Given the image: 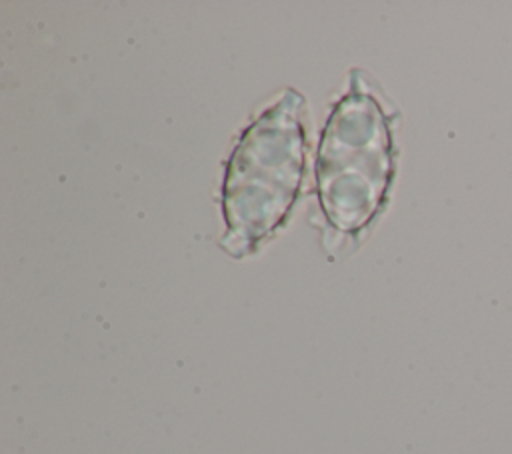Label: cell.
Returning a JSON list of instances; mask_svg holds the SVG:
<instances>
[{
    "label": "cell",
    "instance_id": "6da1fadb",
    "mask_svg": "<svg viewBox=\"0 0 512 454\" xmlns=\"http://www.w3.org/2000/svg\"><path fill=\"white\" fill-rule=\"evenodd\" d=\"M296 94L268 110L244 134L226 176L224 212L230 252H250L284 220L304 166V130Z\"/></svg>",
    "mask_w": 512,
    "mask_h": 454
},
{
    "label": "cell",
    "instance_id": "7a4b0ae2",
    "mask_svg": "<svg viewBox=\"0 0 512 454\" xmlns=\"http://www.w3.org/2000/svg\"><path fill=\"white\" fill-rule=\"evenodd\" d=\"M392 176L390 132L380 104L354 92L334 110L318 156L326 216L346 232L362 228L380 208Z\"/></svg>",
    "mask_w": 512,
    "mask_h": 454
}]
</instances>
